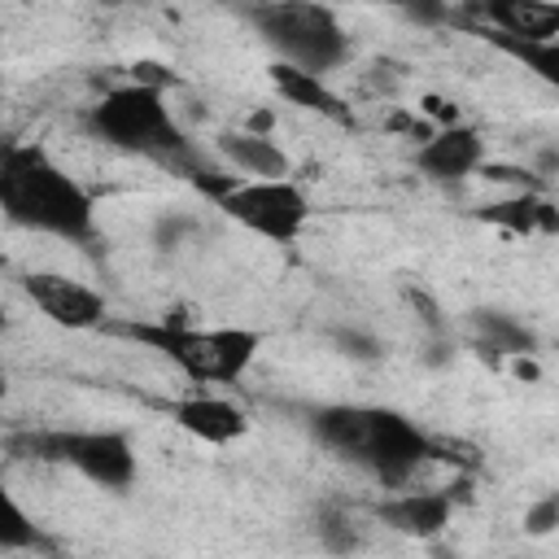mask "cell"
Here are the masks:
<instances>
[{
	"mask_svg": "<svg viewBox=\"0 0 559 559\" xmlns=\"http://www.w3.org/2000/svg\"><path fill=\"white\" fill-rule=\"evenodd\" d=\"M376 515H380V524H389L402 537L432 542V537H441L450 528L454 493L450 489H402V493H389L376 507Z\"/></svg>",
	"mask_w": 559,
	"mask_h": 559,
	"instance_id": "8fae6325",
	"label": "cell"
},
{
	"mask_svg": "<svg viewBox=\"0 0 559 559\" xmlns=\"http://www.w3.org/2000/svg\"><path fill=\"white\" fill-rule=\"evenodd\" d=\"M0 210L13 227L87 245L96 236V197L39 144H9L0 157Z\"/></svg>",
	"mask_w": 559,
	"mask_h": 559,
	"instance_id": "7a4b0ae2",
	"label": "cell"
},
{
	"mask_svg": "<svg viewBox=\"0 0 559 559\" xmlns=\"http://www.w3.org/2000/svg\"><path fill=\"white\" fill-rule=\"evenodd\" d=\"M332 345H336V354H345L349 362H380V358H384V341H380L371 328H358V323L332 328Z\"/></svg>",
	"mask_w": 559,
	"mask_h": 559,
	"instance_id": "d6986e66",
	"label": "cell"
},
{
	"mask_svg": "<svg viewBox=\"0 0 559 559\" xmlns=\"http://www.w3.org/2000/svg\"><path fill=\"white\" fill-rule=\"evenodd\" d=\"M310 432L323 450L371 472L389 489H402L428 459H441V441L393 406L328 402L310 411Z\"/></svg>",
	"mask_w": 559,
	"mask_h": 559,
	"instance_id": "6da1fadb",
	"label": "cell"
},
{
	"mask_svg": "<svg viewBox=\"0 0 559 559\" xmlns=\"http://www.w3.org/2000/svg\"><path fill=\"white\" fill-rule=\"evenodd\" d=\"M555 528H559V489L533 498L528 511H524V533H528V537H546V533H555Z\"/></svg>",
	"mask_w": 559,
	"mask_h": 559,
	"instance_id": "7402d4cb",
	"label": "cell"
},
{
	"mask_svg": "<svg viewBox=\"0 0 559 559\" xmlns=\"http://www.w3.org/2000/svg\"><path fill=\"white\" fill-rule=\"evenodd\" d=\"M467 17L507 39H559V0H467Z\"/></svg>",
	"mask_w": 559,
	"mask_h": 559,
	"instance_id": "30bf717a",
	"label": "cell"
},
{
	"mask_svg": "<svg viewBox=\"0 0 559 559\" xmlns=\"http://www.w3.org/2000/svg\"><path fill=\"white\" fill-rule=\"evenodd\" d=\"M467 323H472V345H476V354H480L485 362H502V358H533V354L542 349L537 332H533L524 319H515L511 310L480 306V310H472V314H467Z\"/></svg>",
	"mask_w": 559,
	"mask_h": 559,
	"instance_id": "4fadbf2b",
	"label": "cell"
},
{
	"mask_svg": "<svg viewBox=\"0 0 559 559\" xmlns=\"http://www.w3.org/2000/svg\"><path fill=\"white\" fill-rule=\"evenodd\" d=\"M13 450H22L35 463H57V467H74L79 476H87L92 485L122 493L131 489L140 459L127 432L118 428H39V432H22L9 441Z\"/></svg>",
	"mask_w": 559,
	"mask_h": 559,
	"instance_id": "8992f818",
	"label": "cell"
},
{
	"mask_svg": "<svg viewBox=\"0 0 559 559\" xmlns=\"http://www.w3.org/2000/svg\"><path fill=\"white\" fill-rule=\"evenodd\" d=\"M22 293L26 301L57 328L66 332H92V328H105L109 323V301L100 288L66 275V271H31L22 280Z\"/></svg>",
	"mask_w": 559,
	"mask_h": 559,
	"instance_id": "ba28073f",
	"label": "cell"
},
{
	"mask_svg": "<svg viewBox=\"0 0 559 559\" xmlns=\"http://www.w3.org/2000/svg\"><path fill=\"white\" fill-rule=\"evenodd\" d=\"M480 39H489L498 52H507L511 61H520L533 79H542L550 92H559V39H507L493 31H476Z\"/></svg>",
	"mask_w": 559,
	"mask_h": 559,
	"instance_id": "e0dca14e",
	"label": "cell"
},
{
	"mask_svg": "<svg viewBox=\"0 0 559 559\" xmlns=\"http://www.w3.org/2000/svg\"><path fill=\"white\" fill-rule=\"evenodd\" d=\"M214 144L249 179H284V175H293V157L266 131H253V127H245V131H218Z\"/></svg>",
	"mask_w": 559,
	"mask_h": 559,
	"instance_id": "5bb4252c",
	"label": "cell"
},
{
	"mask_svg": "<svg viewBox=\"0 0 559 559\" xmlns=\"http://www.w3.org/2000/svg\"><path fill=\"white\" fill-rule=\"evenodd\" d=\"M476 218L489 223V227H502L511 236H559V205L546 201V197H533V192L489 201V205L476 210Z\"/></svg>",
	"mask_w": 559,
	"mask_h": 559,
	"instance_id": "9a60e30c",
	"label": "cell"
},
{
	"mask_svg": "<svg viewBox=\"0 0 559 559\" xmlns=\"http://www.w3.org/2000/svg\"><path fill=\"white\" fill-rule=\"evenodd\" d=\"M122 336L157 349L162 358H170L192 384L201 389H214V384H236L258 349H262V332L258 328H240V323H227V328H188V323H175V319H157V323H118Z\"/></svg>",
	"mask_w": 559,
	"mask_h": 559,
	"instance_id": "277c9868",
	"label": "cell"
},
{
	"mask_svg": "<svg viewBox=\"0 0 559 559\" xmlns=\"http://www.w3.org/2000/svg\"><path fill=\"white\" fill-rule=\"evenodd\" d=\"M105 4H118V0H105Z\"/></svg>",
	"mask_w": 559,
	"mask_h": 559,
	"instance_id": "cb8c5ba5",
	"label": "cell"
},
{
	"mask_svg": "<svg viewBox=\"0 0 559 559\" xmlns=\"http://www.w3.org/2000/svg\"><path fill=\"white\" fill-rule=\"evenodd\" d=\"M87 131L118 148V153H135V157H153V162H188V135L175 122L170 105H166V87L162 83H118L109 87L92 109H87Z\"/></svg>",
	"mask_w": 559,
	"mask_h": 559,
	"instance_id": "3957f363",
	"label": "cell"
},
{
	"mask_svg": "<svg viewBox=\"0 0 559 559\" xmlns=\"http://www.w3.org/2000/svg\"><path fill=\"white\" fill-rule=\"evenodd\" d=\"M411 162L428 183H463L472 170L485 166V135L454 118L437 127L428 140H419Z\"/></svg>",
	"mask_w": 559,
	"mask_h": 559,
	"instance_id": "9c48e42d",
	"label": "cell"
},
{
	"mask_svg": "<svg viewBox=\"0 0 559 559\" xmlns=\"http://www.w3.org/2000/svg\"><path fill=\"white\" fill-rule=\"evenodd\" d=\"M170 415H175V424H179L183 432H192V437L205 441V445H231V441H240V437L249 432L245 411H240L231 397H218V393L179 397V402L170 406Z\"/></svg>",
	"mask_w": 559,
	"mask_h": 559,
	"instance_id": "7c38bea8",
	"label": "cell"
},
{
	"mask_svg": "<svg viewBox=\"0 0 559 559\" xmlns=\"http://www.w3.org/2000/svg\"><path fill=\"white\" fill-rule=\"evenodd\" d=\"M406 301H411V310H415V319L424 323V332L428 336H450V319H445V310L437 306V297L428 293V288H406Z\"/></svg>",
	"mask_w": 559,
	"mask_h": 559,
	"instance_id": "ffe728a7",
	"label": "cell"
},
{
	"mask_svg": "<svg viewBox=\"0 0 559 559\" xmlns=\"http://www.w3.org/2000/svg\"><path fill=\"white\" fill-rule=\"evenodd\" d=\"M17 550H52V542L26 520V511L17 502H4V524H0V555H17Z\"/></svg>",
	"mask_w": 559,
	"mask_h": 559,
	"instance_id": "ac0fdd59",
	"label": "cell"
},
{
	"mask_svg": "<svg viewBox=\"0 0 559 559\" xmlns=\"http://www.w3.org/2000/svg\"><path fill=\"white\" fill-rule=\"evenodd\" d=\"M205 188L214 192V205L236 227H245L271 245H293L310 223V197L293 175H284V179L236 175L231 183H205Z\"/></svg>",
	"mask_w": 559,
	"mask_h": 559,
	"instance_id": "52a82bcc",
	"label": "cell"
},
{
	"mask_svg": "<svg viewBox=\"0 0 559 559\" xmlns=\"http://www.w3.org/2000/svg\"><path fill=\"white\" fill-rule=\"evenodd\" d=\"M271 83H275V92H280L284 100H293V105H301V109H310V114H323V118H332V122H349L345 100L328 87L323 74H310V70H297V66H288V61H275V66H271Z\"/></svg>",
	"mask_w": 559,
	"mask_h": 559,
	"instance_id": "2e32d148",
	"label": "cell"
},
{
	"mask_svg": "<svg viewBox=\"0 0 559 559\" xmlns=\"http://www.w3.org/2000/svg\"><path fill=\"white\" fill-rule=\"evenodd\" d=\"M380 4L402 9L406 17H415V22H424V26H432V22H445V17H450V4H445V0H380Z\"/></svg>",
	"mask_w": 559,
	"mask_h": 559,
	"instance_id": "603a6c76",
	"label": "cell"
},
{
	"mask_svg": "<svg viewBox=\"0 0 559 559\" xmlns=\"http://www.w3.org/2000/svg\"><path fill=\"white\" fill-rule=\"evenodd\" d=\"M314 533H319V542L328 546V550H354L358 546V533L349 528V515H341V511H319V520H314Z\"/></svg>",
	"mask_w": 559,
	"mask_h": 559,
	"instance_id": "44dd1931",
	"label": "cell"
},
{
	"mask_svg": "<svg viewBox=\"0 0 559 559\" xmlns=\"http://www.w3.org/2000/svg\"><path fill=\"white\" fill-rule=\"evenodd\" d=\"M249 26L275 52V61H288V66L323 74V79L332 70H341L354 52L341 17L319 0H253Z\"/></svg>",
	"mask_w": 559,
	"mask_h": 559,
	"instance_id": "5b68a950",
	"label": "cell"
}]
</instances>
